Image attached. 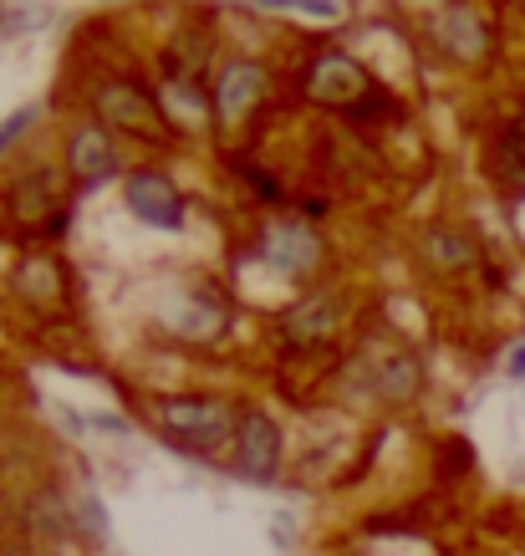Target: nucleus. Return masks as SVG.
Segmentation results:
<instances>
[{"mask_svg":"<svg viewBox=\"0 0 525 556\" xmlns=\"http://www.w3.org/2000/svg\"><path fill=\"white\" fill-rule=\"evenodd\" d=\"M164 434L194 455H215L240 429L230 424V404H220V399H174V404H164Z\"/></svg>","mask_w":525,"mask_h":556,"instance_id":"f257e3e1","label":"nucleus"},{"mask_svg":"<svg viewBox=\"0 0 525 556\" xmlns=\"http://www.w3.org/2000/svg\"><path fill=\"white\" fill-rule=\"evenodd\" d=\"M306 92L326 108H347V113H368V98H373V83H368V72L357 67L353 56H342V51H326L322 62L311 67L306 77Z\"/></svg>","mask_w":525,"mask_h":556,"instance_id":"f03ea898","label":"nucleus"},{"mask_svg":"<svg viewBox=\"0 0 525 556\" xmlns=\"http://www.w3.org/2000/svg\"><path fill=\"white\" fill-rule=\"evenodd\" d=\"M123 194H128V210H133L143 225H153V230H179V225H184V200H179V189L158 169H133L128 185H123Z\"/></svg>","mask_w":525,"mask_h":556,"instance_id":"7ed1b4c3","label":"nucleus"},{"mask_svg":"<svg viewBox=\"0 0 525 556\" xmlns=\"http://www.w3.org/2000/svg\"><path fill=\"white\" fill-rule=\"evenodd\" d=\"M164 321H169L179 338H215L225 327V291L209 287V281H194V287L174 291V302L164 306Z\"/></svg>","mask_w":525,"mask_h":556,"instance_id":"20e7f679","label":"nucleus"},{"mask_svg":"<svg viewBox=\"0 0 525 556\" xmlns=\"http://www.w3.org/2000/svg\"><path fill=\"white\" fill-rule=\"evenodd\" d=\"M240 475L245 480H276V470H281V434H276L271 414H260V408H251L245 419H240Z\"/></svg>","mask_w":525,"mask_h":556,"instance_id":"39448f33","label":"nucleus"},{"mask_svg":"<svg viewBox=\"0 0 525 556\" xmlns=\"http://www.w3.org/2000/svg\"><path fill=\"white\" fill-rule=\"evenodd\" d=\"M260 255L271 261L281 276H306V270L317 266V255H322V240L311 236V225H296V219H281L266 230V245Z\"/></svg>","mask_w":525,"mask_h":556,"instance_id":"423d86ee","label":"nucleus"},{"mask_svg":"<svg viewBox=\"0 0 525 556\" xmlns=\"http://www.w3.org/2000/svg\"><path fill=\"white\" fill-rule=\"evenodd\" d=\"M98 108H102V118L118 123V128H133V134H143V138H164L158 108H153L149 92H138V87H102Z\"/></svg>","mask_w":525,"mask_h":556,"instance_id":"0eeeda50","label":"nucleus"},{"mask_svg":"<svg viewBox=\"0 0 525 556\" xmlns=\"http://www.w3.org/2000/svg\"><path fill=\"white\" fill-rule=\"evenodd\" d=\"M266 92V72L255 67V62H235V67L220 72V83H215V113L225 123H240L251 113L255 102Z\"/></svg>","mask_w":525,"mask_h":556,"instance_id":"6e6552de","label":"nucleus"},{"mask_svg":"<svg viewBox=\"0 0 525 556\" xmlns=\"http://www.w3.org/2000/svg\"><path fill=\"white\" fill-rule=\"evenodd\" d=\"M67 164L82 185H107V179L118 174V153H113V143H107L102 128H82V134H72Z\"/></svg>","mask_w":525,"mask_h":556,"instance_id":"1a4fd4ad","label":"nucleus"},{"mask_svg":"<svg viewBox=\"0 0 525 556\" xmlns=\"http://www.w3.org/2000/svg\"><path fill=\"white\" fill-rule=\"evenodd\" d=\"M434 36H439V47L454 51V56H479V51L490 47V36H485L479 16H475V11H464V5L444 11V16L434 21Z\"/></svg>","mask_w":525,"mask_h":556,"instance_id":"9d476101","label":"nucleus"},{"mask_svg":"<svg viewBox=\"0 0 525 556\" xmlns=\"http://www.w3.org/2000/svg\"><path fill=\"white\" fill-rule=\"evenodd\" d=\"M495 185L525 194V118L505 123V134L495 143Z\"/></svg>","mask_w":525,"mask_h":556,"instance_id":"9b49d317","label":"nucleus"},{"mask_svg":"<svg viewBox=\"0 0 525 556\" xmlns=\"http://www.w3.org/2000/svg\"><path fill=\"white\" fill-rule=\"evenodd\" d=\"M373 388L383 399H408L419 388V363L404 348H383V357L373 353Z\"/></svg>","mask_w":525,"mask_h":556,"instance_id":"f8f14e48","label":"nucleus"},{"mask_svg":"<svg viewBox=\"0 0 525 556\" xmlns=\"http://www.w3.org/2000/svg\"><path fill=\"white\" fill-rule=\"evenodd\" d=\"M286 327L296 332V338H306V342L326 338V332L337 327V302H332V296H306V302L286 317Z\"/></svg>","mask_w":525,"mask_h":556,"instance_id":"ddd939ff","label":"nucleus"},{"mask_svg":"<svg viewBox=\"0 0 525 556\" xmlns=\"http://www.w3.org/2000/svg\"><path fill=\"white\" fill-rule=\"evenodd\" d=\"M434 251H439L444 266H470L475 261V245L464 236H434Z\"/></svg>","mask_w":525,"mask_h":556,"instance_id":"4468645a","label":"nucleus"},{"mask_svg":"<svg viewBox=\"0 0 525 556\" xmlns=\"http://www.w3.org/2000/svg\"><path fill=\"white\" fill-rule=\"evenodd\" d=\"M260 5H281V11H306V16H337V0H260Z\"/></svg>","mask_w":525,"mask_h":556,"instance_id":"2eb2a0df","label":"nucleus"},{"mask_svg":"<svg viewBox=\"0 0 525 556\" xmlns=\"http://www.w3.org/2000/svg\"><path fill=\"white\" fill-rule=\"evenodd\" d=\"M31 118H36V108H21L16 118H5V128H0V153L11 149V143H16V138H21V128H26V123H31Z\"/></svg>","mask_w":525,"mask_h":556,"instance_id":"dca6fc26","label":"nucleus"},{"mask_svg":"<svg viewBox=\"0 0 525 556\" xmlns=\"http://www.w3.org/2000/svg\"><path fill=\"white\" fill-rule=\"evenodd\" d=\"M510 368H515V372H525V348H521V353H515V357H510Z\"/></svg>","mask_w":525,"mask_h":556,"instance_id":"f3484780","label":"nucleus"}]
</instances>
